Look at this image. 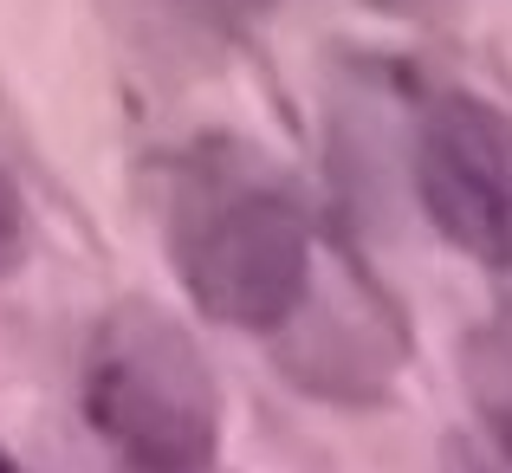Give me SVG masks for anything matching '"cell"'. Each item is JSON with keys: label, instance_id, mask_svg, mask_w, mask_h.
<instances>
[{"label": "cell", "instance_id": "obj_1", "mask_svg": "<svg viewBox=\"0 0 512 473\" xmlns=\"http://www.w3.org/2000/svg\"><path fill=\"white\" fill-rule=\"evenodd\" d=\"M169 253L201 318L279 337L312 292L325 247L286 175L234 143H214L175 175Z\"/></svg>", "mask_w": 512, "mask_h": 473}, {"label": "cell", "instance_id": "obj_9", "mask_svg": "<svg viewBox=\"0 0 512 473\" xmlns=\"http://www.w3.org/2000/svg\"><path fill=\"white\" fill-rule=\"evenodd\" d=\"M201 473H208V467H201Z\"/></svg>", "mask_w": 512, "mask_h": 473}, {"label": "cell", "instance_id": "obj_4", "mask_svg": "<svg viewBox=\"0 0 512 473\" xmlns=\"http://www.w3.org/2000/svg\"><path fill=\"white\" fill-rule=\"evenodd\" d=\"M402 350H409V337H402V318L389 312L383 292L363 286V273H350L344 253H331V260L318 253L312 292L279 331V357L299 376V389L344 402L376 396V389H389Z\"/></svg>", "mask_w": 512, "mask_h": 473}, {"label": "cell", "instance_id": "obj_3", "mask_svg": "<svg viewBox=\"0 0 512 473\" xmlns=\"http://www.w3.org/2000/svg\"><path fill=\"white\" fill-rule=\"evenodd\" d=\"M409 124V182L428 227L512 273V117L474 91H428Z\"/></svg>", "mask_w": 512, "mask_h": 473}, {"label": "cell", "instance_id": "obj_5", "mask_svg": "<svg viewBox=\"0 0 512 473\" xmlns=\"http://www.w3.org/2000/svg\"><path fill=\"white\" fill-rule=\"evenodd\" d=\"M461 376H467L474 422L487 435V454L512 467V305H500L487 324H474V337L461 350Z\"/></svg>", "mask_w": 512, "mask_h": 473}, {"label": "cell", "instance_id": "obj_7", "mask_svg": "<svg viewBox=\"0 0 512 473\" xmlns=\"http://www.w3.org/2000/svg\"><path fill=\"white\" fill-rule=\"evenodd\" d=\"M363 7H383V13H428V7H441V0H363Z\"/></svg>", "mask_w": 512, "mask_h": 473}, {"label": "cell", "instance_id": "obj_6", "mask_svg": "<svg viewBox=\"0 0 512 473\" xmlns=\"http://www.w3.org/2000/svg\"><path fill=\"white\" fill-rule=\"evenodd\" d=\"M20 253H26V201L13 188V175L0 169V279L20 266Z\"/></svg>", "mask_w": 512, "mask_h": 473}, {"label": "cell", "instance_id": "obj_2", "mask_svg": "<svg viewBox=\"0 0 512 473\" xmlns=\"http://www.w3.org/2000/svg\"><path fill=\"white\" fill-rule=\"evenodd\" d=\"M85 415L137 473H201L221 441V389L163 305L124 299L91 324Z\"/></svg>", "mask_w": 512, "mask_h": 473}, {"label": "cell", "instance_id": "obj_8", "mask_svg": "<svg viewBox=\"0 0 512 473\" xmlns=\"http://www.w3.org/2000/svg\"><path fill=\"white\" fill-rule=\"evenodd\" d=\"M0 473H13V461H7V454H0Z\"/></svg>", "mask_w": 512, "mask_h": 473}]
</instances>
